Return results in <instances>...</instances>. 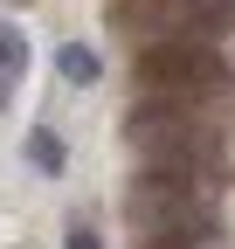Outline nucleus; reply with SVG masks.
Instances as JSON below:
<instances>
[{"mask_svg":"<svg viewBox=\"0 0 235 249\" xmlns=\"http://www.w3.org/2000/svg\"><path fill=\"white\" fill-rule=\"evenodd\" d=\"M125 139H132V160L145 180H194V187H215L221 180V132L208 111L194 104H152L138 97L125 111Z\"/></svg>","mask_w":235,"mask_h":249,"instance_id":"1","label":"nucleus"},{"mask_svg":"<svg viewBox=\"0 0 235 249\" xmlns=\"http://www.w3.org/2000/svg\"><path fill=\"white\" fill-rule=\"evenodd\" d=\"M132 83L138 97L152 104H194L208 111L235 90V62L215 42H152V49H132Z\"/></svg>","mask_w":235,"mask_h":249,"instance_id":"2","label":"nucleus"},{"mask_svg":"<svg viewBox=\"0 0 235 249\" xmlns=\"http://www.w3.org/2000/svg\"><path fill=\"white\" fill-rule=\"evenodd\" d=\"M125 222L132 242H208L215 235V187H194V180H132L125 194Z\"/></svg>","mask_w":235,"mask_h":249,"instance_id":"3","label":"nucleus"},{"mask_svg":"<svg viewBox=\"0 0 235 249\" xmlns=\"http://www.w3.org/2000/svg\"><path fill=\"white\" fill-rule=\"evenodd\" d=\"M21 160L35 166L42 180H63V166H69V152H63V132H55V124H35V132L21 139Z\"/></svg>","mask_w":235,"mask_h":249,"instance_id":"4","label":"nucleus"},{"mask_svg":"<svg viewBox=\"0 0 235 249\" xmlns=\"http://www.w3.org/2000/svg\"><path fill=\"white\" fill-rule=\"evenodd\" d=\"M55 70H63L69 90H90V83L104 76V55H97V49H83V42H63V49H55Z\"/></svg>","mask_w":235,"mask_h":249,"instance_id":"5","label":"nucleus"},{"mask_svg":"<svg viewBox=\"0 0 235 249\" xmlns=\"http://www.w3.org/2000/svg\"><path fill=\"white\" fill-rule=\"evenodd\" d=\"M28 70V35L14 21H0V76H21Z\"/></svg>","mask_w":235,"mask_h":249,"instance_id":"6","label":"nucleus"},{"mask_svg":"<svg viewBox=\"0 0 235 249\" xmlns=\"http://www.w3.org/2000/svg\"><path fill=\"white\" fill-rule=\"evenodd\" d=\"M63 249H104V235H97V222L83 208H69V222H63Z\"/></svg>","mask_w":235,"mask_h":249,"instance_id":"7","label":"nucleus"},{"mask_svg":"<svg viewBox=\"0 0 235 249\" xmlns=\"http://www.w3.org/2000/svg\"><path fill=\"white\" fill-rule=\"evenodd\" d=\"M14 104V76H0V111H7Z\"/></svg>","mask_w":235,"mask_h":249,"instance_id":"8","label":"nucleus"},{"mask_svg":"<svg viewBox=\"0 0 235 249\" xmlns=\"http://www.w3.org/2000/svg\"><path fill=\"white\" fill-rule=\"evenodd\" d=\"M138 249H187V242H138Z\"/></svg>","mask_w":235,"mask_h":249,"instance_id":"9","label":"nucleus"}]
</instances>
